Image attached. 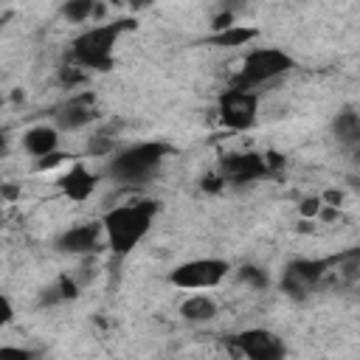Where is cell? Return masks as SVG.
I'll return each instance as SVG.
<instances>
[{"label": "cell", "mask_w": 360, "mask_h": 360, "mask_svg": "<svg viewBox=\"0 0 360 360\" xmlns=\"http://www.w3.org/2000/svg\"><path fill=\"white\" fill-rule=\"evenodd\" d=\"M59 301H68V298H65L62 281L56 278L51 287H45V290H42V295H39V301H37V304H39V307H53V304H59Z\"/></svg>", "instance_id": "44dd1931"}, {"label": "cell", "mask_w": 360, "mask_h": 360, "mask_svg": "<svg viewBox=\"0 0 360 360\" xmlns=\"http://www.w3.org/2000/svg\"><path fill=\"white\" fill-rule=\"evenodd\" d=\"M37 354L31 349H22V346H3L0 349V360H34Z\"/></svg>", "instance_id": "7402d4cb"}, {"label": "cell", "mask_w": 360, "mask_h": 360, "mask_svg": "<svg viewBox=\"0 0 360 360\" xmlns=\"http://www.w3.org/2000/svg\"><path fill=\"white\" fill-rule=\"evenodd\" d=\"M96 183H98V177H96L84 163H73V166L59 177L62 194H65L68 200H73V202L87 200V197L96 191Z\"/></svg>", "instance_id": "8fae6325"}, {"label": "cell", "mask_w": 360, "mask_h": 360, "mask_svg": "<svg viewBox=\"0 0 360 360\" xmlns=\"http://www.w3.org/2000/svg\"><path fill=\"white\" fill-rule=\"evenodd\" d=\"M239 281H245L248 287H256V290H264V287H267V276H264V270L256 267V264L239 267Z\"/></svg>", "instance_id": "d6986e66"}, {"label": "cell", "mask_w": 360, "mask_h": 360, "mask_svg": "<svg viewBox=\"0 0 360 360\" xmlns=\"http://www.w3.org/2000/svg\"><path fill=\"white\" fill-rule=\"evenodd\" d=\"M332 135H335L343 146L357 149V146H360V115L352 112V110L338 112L335 121H332Z\"/></svg>", "instance_id": "5bb4252c"}, {"label": "cell", "mask_w": 360, "mask_h": 360, "mask_svg": "<svg viewBox=\"0 0 360 360\" xmlns=\"http://www.w3.org/2000/svg\"><path fill=\"white\" fill-rule=\"evenodd\" d=\"M233 349L239 354H245L248 360H284L287 357V346L284 340L270 332V329H262V326H253V329H242L231 338Z\"/></svg>", "instance_id": "ba28073f"}, {"label": "cell", "mask_w": 360, "mask_h": 360, "mask_svg": "<svg viewBox=\"0 0 360 360\" xmlns=\"http://www.w3.org/2000/svg\"><path fill=\"white\" fill-rule=\"evenodd\" d=\"M172 155V146L166 141H143V143H135L118 155H112L107 172L115 177V180H124V183H135V180H146L163 158Z\"/></svg>", "instance_id": "3957f363"}, {"label": "cell", "mask_w": 360, "mask_h": 360, "mask_svg": "<svg viewBox=\"0 0 360 360\" xmlns=\"http://www.w3.org/2000/svg\"><path fill=\"white\" fill-rule=\"evenodd\" d=\"M56 143H59V132L53 127H48V124H37V127H28L22 132V146L37 160L53 155L56 152Z\"/></svg>", "instance_id": "4fadbf2b"}, {"label": "cell", "mask_w": 360, "mask_h": 360, "mask_svg": "<svg viewBox=\"0 0 360 360\" xmlns=\"http://www.w3.org/2000/svg\"><path fill=\"white\" fill-rule=\"evenodd\" d=\"M231 264L225 259H214V256H202V259H191L177 264L169 273V281L180 290H208L217 287L225 276H228Z\"/></svg>", "instance_id": "5b68a950"}, {"label": "cell", "mask_w": 360, "mask_h": 360, "mask_svg": "<svg viewBox=\"0 0 360 360\" xmlns=\"http://www.w3.org/2000/svg\"><path fill=\"white\" fill-rule=\"evenodd\" d=\"M329 267H335V256L332 259H292L284 273H281V292H287L290 298H307L318 284L321 278L329 273Z\"/></svg>", "instance_id": "8992f818"}, {"label": "cell", "mask_w": 360, "mask_h": 360, "mask_svg": "<svg viewBox=\"0 0 360 360\" xmlns=\"http://www.w3.org/2000/svg\"><path fill=\"white\" fill-rule=\"evenodd\" d=\"M65 158H70V155H65V152H53V155H48V158H39V160H37V172L53 169V166H59Z\"/></svg>", "instance_id": "603a6c76"}, {"label": "cell", "mask_w": 360, "mask_h": 360, "mask_svg": "<svg viewBox=\"0 0 360 360\" xmlns=\"http://www.w3.org/2000/svg\"><path fill=\"white\" fill-rule=\"evenodd\" d=\"M217 115H219V124L225 129H233V132H248L253 129L256 124V115H259V98L253 90H239V87H231L219 96L217 101Z\"/></svg>", "instance_id": "52a82bcc"}, {"label": "cell", "mask_w": 360, "mask_h": 360, "mask_svg": "<svg viewBox=\"0 0 360 360\" xmlns=\"http://www.w3.org/2000/svg\"><path fill=\"white\" fill-rule=\"evenodd\" d=\"M180 315H183L188 323H208V321H214V315H217V304H214L208 295H191V298L183 301Z\"/></svg>", "instance_id": "2e32d148"}, {"label": "cell", "mask_w": 360, "mask_h": 360, "mask_svg": "<svg viewBox=\"0 0 360 360\" xmlns=\"http://www.w3.org/2000/svg\"><path fill=\"white\" fill-rule=\"evenodd\" d=\"M256 37H259V28H253V25H231V28H225L219 34H211L205 42L217 45V48H236V45L253 42Z\"/></svg>", "instance_id": "9a60e30c"}, {"label": "cell", "mask_w": 360, "mask_h": 360, "mask_svg": "<svg viewBox=\"0 0 360 360\" xmlns=\"http://www.w3.org/2000/svg\"><path fill=\"white\" fill-rule=\"evenodd\" d=\"M219 174H222L225 183L245 186V183H253V180L270 174V169H267L264 155H259V152H239V155L219 158Z\"/></svg>", "instance_id": "9c48e42d"}, {"label": "cell", "mask_w": 360, "mask_h": 360, "mask_svg": "<svg viewBox=\"0 0 360 360\" xmlns=\"http://www.w3.org/2000/svg\"><path fill=\"white\" fill-rule=\"evenodd\" d=\"M321 200H326L332 208H338V205L343 202V194H340V191H323V197H321Z\"/></svg>", "instance_id": "4316f807"}, {"label": "cell", "mask_w": 360, "mask_h": 360, "mask_svg": "<svg viewBox=\"0 0 360 360\" xmlns=\"http://www.w3.org/2000/svg\"><path fill=\"white\" fill-rule=\"evenodd\" d=\"M0 309H3V323H11L14 321V307H11V298L8 295H0Z\"/></svg>", "instance_id": "484cf974"}, {"label": "cell", "mask_w": 360, "mask_h": 360, "mask_svg": "<svg viewBox=\"0 0 360 360\" xmlns=\"http://www.w3.org/2000/svg\"><path fill=\"white\" fill-rule=\"evenodd\" d=\"M155 214H158L155 200H138V202L110 208L101 222H104V236H107V245L112 248V253L127 256L138 242H143V236L152 228Z\"/></svg>", "instance_id": "6da1fadb"}, {"label": "cell", "mask_w": 360, "mask_h": 360, "mask_svg": "<svg viewBox=\"0 0 360 360\" xmlns=\"http://www.w3.org/2000/svg\"><path fill=\"white\" fill-rule=\"evenodd\" d=\"M104 11V6L93 3V0H68L62 6V17H68L70 22H84V20H93Z\"/></svg>", "instance_id": "e0dca14e"}, {"label": "cell", "mask_w": 360, "mask_h": 360, "mask_svg": "<svg viewBox=\"0 0 360 360\" xmlns=\"http://www.w3.org/2000/svg\"><path fill=\"white\" fill-rule=\"evenodd\" d=\"M3 194H6V200H14L17 197V188L14 186H3Z\"/></svg>", "instance_id": "83f0119b"}, {"label": "cell", "mask_w": 360, "mask_h": 360, "mask_svg": "<svg viewBox=\"0 0 360 360\" xmlns=\"http://www.w3.org/2000/svg\"><path fill=\"white\" fill-rule=\"evenodd\" d=\"M321 205H323L321 197H307V200L301 202V214H304V217H318V214H321Z\"/></svg>", "instance_id": "d4e9b609"}, {"label": "cell", "mask_w": 360, "mask_h": 360, "mask_svg": "<svg viewBox=\"0 0 360 360\" xmlns=\"http://www.w3.org/2000/svg\"><path fill=\"white\" fill-rule=\"evenodd\" d=\"M354 160H357V163H360V146H357V149H354Z\"/></svg>", "instance_id": "f1b7e54d"}, {"label": "cell", "mask_w": 360, "mask_h": 360, "mask_svg": "<svg viewBox=\"0 0 360 360\" xmlns=\"http://www.w3.org/2000/svg\"><path fill=\"white\" fill-rule=\"evenodd\" d=\"M101 233H104V222H82L68 228L65 233L56 236V250L62 253H96L101 248Z\"/></svg>", "instance_id": "30bf717a"}, {"label": "cell", "mask_w": 360, "mask_h": 360, "mask_svg": "<svg viewBox=\"0 0 360 360\" xmlns=\"http://www.w3.org/2000/svg\"><path fill=\"white\" fill-rule=\"evenodd\" d=\"M93 118H96V112H93V93H84V96L68 101V104L56 112L59 129H82V127L90 124Z\"/></svg>", "instance_id": "7c38bea8"}, {"label": "cell", "mask_w": 360, "mask_h": 360, "mask_svg": "<svg viewBox=\"0 0 360 360\" xmlns=\"http://www.w3.org/2000/svg\"><path fill=\"white\" fill-rule=\"evenodd\" d=\"M112 149H115V141H112L110 132H96V135H90V141H87V152L96 155V158L112 155Z\"/></svg>", "instance_id": "ac0fdd59"}, {"label": "cell", "mask_w": 360, "mask_h": 360, "mask_svg": "<svg viewBox=\"0 0 360 360\" xmlns=\"http://www.w3.org/2000/svg\"><path fill=\"white\" fill-rule=\"evenodd\" d=\"M205 191H219L222 186H225V180H222V174L219 172H211V174H205L202 177V183H200Z\"/></svg>", "instance_id": "cb8c5ba5"}, {"label": "cell", "mask_w": 360, "mask_h": 360, "mask_svg": "<svg viewBox=\"0 0 360 360\" xmlns=\"http://www.w3.org/2000/svg\"><path fill=\"white\" fill-rule=\"evenodd\" d=\"M135 25H138L135 20H115V22H101V25H93V28L82 31L73 39V48H70L73 62L84 70H110L115 39L124 31L135 28Z\"/></svg>", "instance_id": "7a4b0ae2"}, {"label": "cell", "mask_w": 360, "mask_h": 360, "mask_svg": "<svg viewBox=\"0 0 360 360\" xmlns=\"http://www.w3.org/2000/svg\"><path fill=\"white\" fill-rule=\"evenodd\" d=\"M292 68H295V59L287 51H281V48H253L242 59V68L233 76L231 87L253 90L256 84H264L270 79H278V76L290 73Z\"/></svg>", "instance_id": "277c9868"}, {"label": "cell", "mask_w": 360, "mask_h": 360, "mask_svg": "<svg viewBox=\"0 0 360 360\" xmlns=\"http://www.w3.org/2000/svg\"><path fill=\"white\" fill-rule=\"evenodd\" d=\"M84 79H87V70L79 68V65H65V68H59V82L68 84V87H76V84H82Z\"/></svg>", "instance_id": "ffe728a7"}]
</instances>
